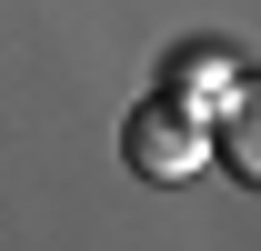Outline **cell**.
Segmentation results:
<instances>
[{
  "mask_svg": "<svg viewBox=\"0 0 261 251\" xmlns=\"http://www.w3.org/2000/svg\"><path fill=\"white\" fill-rule=\"evenodd\" d=\"M211 151H221V131L201 121V111H181L171 91H151V101L121 121V161L141 171V181H161V191H181V181H191Z\"/></svg>",
  "mask_w": 261,
  "mask_h": 251,
  "instance_id": "cell-1",
  "label": "cell"
},
{
  "mask_svg": "<svg viewBox=\"0 0 261 251\" xmlns=\"http://www.w3.org/2000/svg\"><path fill=\"white\" fill-rule=\"evenodd\" d=\"M241 51L231 40H171V61H161V91L181 101V111H201V121H221L231 101H241Z\"/></svg>",
  "mask_w": 261,
  "mask_h": 251,
  "instance_id": "cell-2",
  "label": "cell"
},
{
  "mask_svg": "<svg viewBox=\"0 0 261 251\" xmlns=\"http://www.w3.org/2000/svg\"><path fill=\"white\" fill-rule=\"evenodd\" d=\"M211 131H221V161H231V181H251V191H261V81H241V101H231V111H221Z\"/></svg>",
  "mask_w": 261,
  "mask_h": 251,
  "instance_id": "cell-3",
  "label": "cell"
}]
</instances>
